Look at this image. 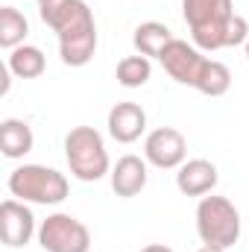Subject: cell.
I'll use <instances>...</instances> for the list:
<instances>
[{
    "mask_svg": "<svg viewBox=\"0 0 249 252\" xmlns=\"http://www.w3.org/2000/svg\"><path fill=\"white\" fill-rule=\"evenodd\" d=\"M158 62L164 64V70H167L170 79H176L179 85L196 88V82H199V76H202L208 59L202 56V50H199L196 44H187L182 38H173V41L164 47V53H161Z\"/></svg>",
    "mask_w": 249,
    "mask_h": 252,
    "instance_id": "8",
    "label": "cell"
},
{
    "mask_svg": "<svg viewBox=\"0 0 249 252\" xmlns=\"http://www.w3.org/2000/svg\"><path fill=\"white\" fill-rule=\"evenodd\" d=\"M173 38H176V35H173L164 24H158V21H147V24H141V27L135 30V35H132L135 50H138L141 56H147V59H161L164 47H167Z\"/></svg>",
    "mask_w": 249,
    "mask_h": 252,
    "instance_id": "14",
    "label": "cell"
},
{
    "mask_svg": "<svg viewBox=\"0 0 249 252\" xmlns=\"http://www.w3.org/2000/svg\"><path fill=\"white\" fill-rule=\"evenodd\" d=\"M27 32H30L27 18L15 6H3L0 9V47H6V50L21 47L24 38H27Z\"/></svg>",
    "mask_w": 249,
    "mask_h": 252,
    "instance_id": "16",
    "label": "cell"
},
{
    "mask_svg": "<svg viewBox=\"0 0 249 252\" xmlns=\"http://www.w3.org/2000/svg\"><path fill=\"white\" fill-rule=\"evenodd\" d=\"M35 3H38V6H41V3H47V0H35Z\"/></svg>",
    "mask_w": 249,
    "mask_h": 252,
    "instance_id": "22",
    "label": "cell"
},
{
    "mask_svg": "<svg viewBox=\"0 0 249 252\" xmlns=\"http://www.w3.org/2000/svg\"><path fill=\"white\" fill-rule=\"evenodd\" d=\"M41 21L59 38V56L67 67H82L97 53V24L85 0H47L38 6Z\"/></svg>",
    "mask_w": 249,
    "mask_h": 252,
    "instance_id": "1",
    "label": "cell"
},
{
    "mask_svg": "<svg viewBox=\"0 0 249 252\" xmlns=\"http://www.w3.org/2000/svg\"><path fill=\"white\" fill-rule=\"evenodd\" d=\"M147 129V112L138 103H115L109 112V135L118 144H132Z\"/></svg>",
    "mask_w": 249,
    "mask_h": 252,
    "instance_id": "10",
    "label": "cell"
},
{
    "mask_svg": "<svg viewBox=\"0 0 249 252\" xmlns=\"http://www.w3.org/2000/svg\"><path fill=\"white\" fill-rule=\"evenodd\" d=\"M182 15L199 50L241 47L249 41V24L232 0H182Z\"/></svg>",
    "mask_w": 249,
    "mask_h": 252,
    "instance_id": "2",
    "label": "cell"
},
{
    "mask_svg": "<svg viewBox=\"0 0 249 252\" xmlns=\"http://www.w3.org/2000/svg\"><path fill=\"white\" fill-rule=\"evenodd\" d=\"M64 158L79 182H97L109 173V153L94 126H73L64 135Z\"/></svg>",
    "mask_w": 249,
    "mask_h": 252,
    "instance_id": "3",
    "label": "cell"
},
{
    "mask_svg": "<svg viewBox=\"0 0 249 252\" xmlns=\"http://www.w3.org/2000/svg\"><path fill=\"white\" fill-rule=\"evenodd\" d=\"M229 88H232V70L217 59H208L199 82H196V91L205 97H223Z\"/></svg>",
    "mask_w": 249,
    "mask_h": 252,
    "instance_id": "17",
    "label": "cell"
},
{
    "mask_svg": "<svg viewBox=\"0 0 249 252\" xmlns=\"http://www.w3.org/2000/svg\"><path fill=\"white\" fill-rule=\"evenodd\" d=\"M0 235H3V244L18 250V247H27L35 235V214L27 208V202L21 199H3L0 205Z\"/></svg>",
    "mask_w": 249,
    "mask_h": 252,
    "instance_id": "9",
    "label": "cell"
},
{
    "mask_svg": "<svg viewBox=\"0 0 249 252\" xmlns=\"http://www.w3.org/2000/svg\"><path fill=\"white\" fill-rule=\"evenodd\" d=\"M217 179H220L217 167L208 158H190L176 173V188L182 190L185 196H205V193L214 190Z\"/></svg>",
    "mask_w": 249,
    "mask_h": 252,
    "instance_id": "11",
    "label": "cell"
},
{
    "mask_svg": "<svg viewBox=\"0 0 249 252\" xmlns=\"http://www.w3.org/2000/svg\"><path fill=\"white\" fill-rule=\"evenodd\" d=\"M247 59H249V41H247Z\"/></svg>",
    "mask_w": 249,
    "mask_h": 252,
    "instance_id": "21",
    "label": "cell"
},
{
    "mask_svg": "<svg viewBox=\"0 0 249 252\" xmlns=\"http://www.w3.org/2000/svg\"><path fill=\"white\" fill-rule=\"evenodd\" d=\"M196 232L205 247L229 250L241 238V211L226 196H202L196 205Z\"/></svg>",
    "mask_w": 249,
    "mask_h": 252,
    "instance_id": "5",
    "label": "cell"
},
{
    "mask_svg": "<svg viewBox=\"0 0 249 252\" xmlns=\"http://www.w3.org/2000/svg\"><path fill=\"white\" fill-rule=\"evenodd\" d=\"M141 252H173L170 247H164V244H150V247H144Z\"/></svg>",
    "mask_w": 249,
    "mask_h": 252,
    "instance_id": "19",
    "label": "cell"
},
{
    "mask_svg": "<svg viewBox=\"0 0 249 252\" xmlns=\"http://www.w3.org/2000/svg\"><path fill=\"white\" fill-rule=\"evenodd\" d=\"M150 76H153V64L147 56H126L118 62V82L124 85V88H141V85H147L150 82Z\"/></svg>",
    "mask_w": 249,
    "mask_h": 252,
    "instance_id": "18",
    "label": "cell"
},
{
    "mask_svg": "<svg viewBox=\"0 0 249 252\" xmlns=\"http://www.w3.org/2000/svg\"><path fill=\"white\" fill-rule=\"evenodd\" d=\"M199 252H226V250H220V247H205V244H202V250Z\"/></svg>",
    "mask_w": 249,
    "mask_h": 252,
    "instance_id": "20",
    "label": "cell"
},
{
    "mask_svg": "<svg viewBox=\"0 0 249 252\" xmlns=\"http://www.w3.org/2000/svg\"><path fill=\"white\" fill-rule=\"evenodd\" d=\"M147 188V161L138 156H124L118 158V164L112 167V190L118 196H138Z\"/></svg>",
    "mask_w": 249,
    "mask_h": 252,
    "instance_id": "12",
    "label": "cell"
},
{
    "mask_svg": "<svg viewBox=\"0 0 249 252\" xmlns=\"http://www.w3.org/2000/svg\"><path fill=\"white\" fill-rule=\"evenodd\" d=\"M32 144H35V135L27 121L6 118L0 124V150L6 158H24L27 153H32Z\"/></svg>",
    "mask_w": 249,
    "mask_h": 252,
    "instance_id": "13",
    "label": "cell"
},
{
    "mask_svg": "<svg viewBox=\"0 0 249 252\" xmlns=\"http://www.w3.org/2000/svg\"><path fill=\"white\" fill-rule=\"evenodd\" d=\"M38 244L44 252H88L91 232L73 214L56 211L38 226Z\"/></svg>",
    "mask_w": 249,
    "mask_h": 252,
    "instance_id": "6",
    "label": "cell"
},
{
    "mask_svg": "<svg viewBox=\"0 0 249 252\" xmlns=\"http://www.w3.org/2000/svg\"><path fill=\"white\" fill-rule=\"evenodd\" d=\"M9 190L21 202H35V205H59L67 199V179L64 173L44 167V164H21L9 173Z\"/></svg>",
    "mask_w": 249,
    "mask_h": 252,
    "instance_id": "4",
    "label": "cell"
},
{
    "mask_svg": "<svg viewBox=\"0 0 249 252\" xmlns=\"http://www.w3.org/2000/svg\"><path fill=\"white\" fill-rule=\"evenodd\" d=\"M144 156L158 170H173L187 161V141L185 135L173 126H158L144 141Z\"/></svg>",
    "mask_w": 249,
    "mask_h": 252,
    "instance_id": "7",
    "label": "cell"
},
{
    "mask_svg": "<svg viewBox=\"0 0 249 252\" xmlns=\"http://www.w3.org/2000/svg\"><path fill=\"white\" fill-rule=\"evenodd\" d=\"M9 73H15L18 79H38L41 73H44V67H47V59H44V53L38 50V47H32V44H21V47H15L12 53H9Z\"/></svg>",
    "mask_w": 249,
    "mask_h": 252,
    "instance_id": "15",
    "label": "cell"
}]
</instances>
